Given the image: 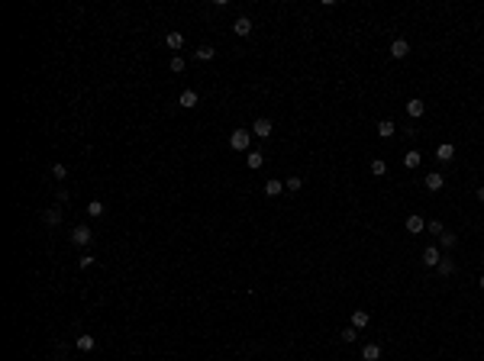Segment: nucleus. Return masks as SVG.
Here are the masks:
<instances>
[{"label":"nucleus","mask_w":484,"mask_h":361,"mask_svg":"<svg viewBox=\"0 0 484 361\" xmlns=\"http://www.w3.org/2000/svg\"><path fill=\"white\" fill-rule=\"evenodd\" d=\"M229 145L236 148V152H249V145H252V132L249 129H236L229 136Z\"/></svg>","instance_id":"obj_1"},{"label":"nucleus","mask_w":484,"mask_h":361,"mask_svg":"<svg viewBox=\"0 0 484 361\" xmlns=\"http://www.w3.org/2000/svg\"><path fill=\"white\" fill-rule=\"evenodd\" d=\"M442 184H446V177L439 174V171H430V174L423 177V187H426V191H430V193H436V191H442Z\"/></svg>","instance_id":"obj_2"},{"label":"nucleus","mask_w":484,"mask_h":361,"mask_svg":"<svg viewBox=\"0 0 484 361\" xmlns=\"http://www.w3.org/2000/svg\"><path fill=\"white\" fill-rule=\"evenodd\" d=\"M91 239H94V232L87 229V226H75V229H71V242H75V245H91Z\"/></svg>","instance_id":"obj_3"},{"label":"nucleus","mask_w":484,"mask_h":361,"mask_svg":"<svg viewBox=\"0 0 484 361\" xmlns=\"http://www.w3.org/2000/svg\"><path fill=\"white\" fill-rule=\"evenodd\" d=\"M197 103H200V94L191 91V87H187V91H181V97H178V107H184V110H194Z\"/></svg>","instance_id":"obj_4"},{"label":"nucleus","mask_w":484,"mask_h":361,"mask_svg":"<svg viewBox=\"0 0 484 361\" xmlns=\"http://www.w3.org/2000/svg\"><path fill=\"white\" fill-rule=\"evenodd\" d=\"M252 132H255L258 139H268L271 132H275V126H271V120H265V116H261V120H255V123H252Z\"/></svg>","instance_id":"obj_5"},{"label":"nucleus","mask_w":484,"mask_h":361,"mask_svg":"<svg viewBox=\"0 0 484 361\" xmlns=\"http://www.w3.org/2000/svg\"><path fill=\"white\" fill-rule=\"evenodd\" d=\"M407 55H410V42H407V39H394L391 58H397V62H400V58H407Z\"/></svg>","instance_id":"obj_6"},{"label":"nucleus","mask_w":484,"mask_h":361,"mask_svg":"<svg viewBox=\"0 0 484 361\" xmlns=\"http://www.w3.org/2000/svg\"><path fill=\"white\" fill-rule=\"evenodd\" d=\"M439 262H442V255H439V248H436V245L423 248V265H426V268H436Z\"/></svg>","instance_id":"obj_7"},{"label":"nucleus","mask_w":484,"mask_h":361,"mask_svg":"<svg viewBox=\"0 0 484 361\" xmlns=\"http://www.w3.org/2000/svg\"><path fill=\"white\" fill-rule=\"evenodd\" d=\"M407 113L413 116V120H420L423 113H426V103H423L420 97H413V100H407Z\"/></svg>","instance_id":"obj_8"},{"label":"nucleus","mask_w":484,"mask_h":361,"mask_svg":"<svg viewBox=\"0 0 484 361\" xmlns=\"http://www.w3.org/2000/svg\"><path fill=\"white\" fill-rule=\"evenodd\" d=\"M232 29H236V36H252V20H249V16H239L236 23H232Z\"/></svg>","instance_id":"obj_9"},{"label":"nucleus","mask_w":484,"mask_h":361,"mask_svg":"<svg viewBox=\"0 0 484 361\" xmlns=\"http://www.w3.org/2000/svg\"><path fill=\"white\" fill-rule=\"evenodd\" d=\"M165 46H168L171 52H181V48H184V36H181V32H168V36H165Z\"/></svg>","instance_id":"obj_10"},{"label":"nucleus","mask_w":484,"mask_h":361,"mask_svg":"<svg viewBox=\"0 0 484 361\" xmlns=\"http://www.w3.org/2000/svg\"><path fill=\"white\" fill-rule=\"evenodd\" d=\"M368 323H371L368 310H352V326H355V329H365Z\"/></svg>","instance_id":"obj_11"},{"label":"nucleus","mask_w":484,"mask_h":361,"mask_svg":"<svg viewBox=\"0 0 484 361\" xmlns=\"http://www.w3.org/2000/svg\"><path fill=\"white\" fill-rule=\"evenodd\" d=\"M436 158H439V162H452V158H455V145H452V142H442V145L436 148Z\"/></svg>","instance_id":"obj_12"},{"label":"nucleus","mask_w":484,"mask_h":361,"mask_svg":"<svg viewBox=\"0 0 484 361\" xmlns=\"http://www.w3.org/2000/svg\"><path fill=\"white\" fill-rule=\"evenodd\" d=\"M194 58H197V62H213V58H216V48L213 46H200L197 52H194Z\"/></svg>","instance_id":"obj_13"},{"label":"nucleus","mask_w":484,"mask_h":361,"mask_svg":"<svg viewBox=\"0 0 484 361\" xmlns=\"http://www.w3.org/2000/svg\"><path fill=\"white\" fill-rule=\"evenodd\" d=\"M394 132H397V126H394V120H381V123H378V136H381V139H391Z\"/></svg>","instance_id":"obj_14"},{"label":"nucleus","mask_w":484,"mask_h":361,"mask_svg":"<svg viewBox=\"0 0 484 361\" xmlns=\"http://www.w3.org/2000/svg\"><path fill=\"white\" fill-rule=\"evenodd\" d=\"M246 165H249V171H258L261 165H265V155H261V152H249L246 155Z\"/></svg>","instance_id":"obj_15"},{"label":"nucleus","mask_w":484,"mask_h":361,"mask_svg":"<svg viewBox=\"0 0 484 361\" xmlns=\"http://www.w3.org/2000/svg\"><path fill=\"white\" fill-rule=\"evenodd\" d=\"M361 358L365 361H381V345H365L361 348Z\"/></svg>","instance_id":"obj_16"},{"label":"nucleus","mask_w":484,"mask_h":361,"mask_svg":"<svg viewBox=\"0 0 484 361\" xmlns=\"http://www.w3.org/2000/svg\"><path fill=\"white\" fill-rule=\"evenodd\" d=\"M423 229H426L423 216H407V232H413V236H416V232H423Z\"/></svg>","instance_id":"obj_17"},{"label":"nucleus","mask_w":484,"mask_h":361,"mask_svg":"<svg viewBox=\"0 0 484 361\" xmlns=\"http://www.w3.org/2000/svg\"><path fill=\"white\" fill-rule=\"evenodd\" d=\"M77 348H81V352H94V348H97V338L94 336H77Z\"/></svg>","instance_id":"obj_18"},{"label":"nucleus","mask_w":484,"mask_h":361,"mask_svg":"<svg viewBox=\"0 0 484 361\" xmlns=\"http://www.w3.org/2000/svg\"><path fill=\"white\" fill-rule=\"evenodd\" d=\"M420 162H423V155L416 152V148H410V152L404 155V165H407V168H420Z\"/></svg>","instance_id":"obj_19"},{"label":"nucleus","mask_w":484,"mask_h":361,"mask_svg":"<svg viewBox=\"0 0 484 361\" xmlns=\"http://www.w3.org/2000/svg\"><path fill=\"white\" fill-rule=\"evenodd\" d=\"M42 219H46V226H58V223H62V210H46Z\"/></svg>","instance_id":"obj_20"},{"label":"nucleus","mask_w":484,"mask_h":361,"mask_svg":"<svg viewBox=\"0 0 484 361\" xmlns=\"http://www.w3.org/2000/svg\"><path fill=\"white\" fill-rule=\"evenodd\" d=\"M281 191H284V181H278V177H275V181H268V184H265V193H268V197H278V193H281Z\"/></svg>","instance_id":"obj_21"},{"label":"nucleus","mask_w":484,"mask_h":361,"mask_svg":"<svg viewBox=\"0 0 484 361\" xmlns=\"http://www.w3.org/2000/svg\"><path fill=\"white\" fill-rule=\"evenodd\" d=\"M371 174H375V177H384L387 174V162H384V158H375V162H371Z\"/></svg>","instance_id":"obj_22"},{"label":"nucleus","mask_w":484,"mask_h":361,"mask_svg":"<svg viewBox=\"0 0 484 361\" xmlns=\"http://www.w3.org/2000/svg\"><path fill=\"white\" fill-rule=\"evenodd\" d=\"M439 242H442V248H455V245H459V236H455V232H442Z\"/></svg>","instance_id":"obj_23"},{"label":"nucleus","mask_w":484,"mask_h":361,"mask_svg":"<svg viewBox=\"0 0 484 361\" xmlns=\"http://www.w3.org/2000/svg\"><path fill=\"white\" fill-rule=\"evenodd\" d=\"M436 268H439V274H442V277H449V274L455 271V262H452V258H442V262H439Z\"/></svg>","instance_id":"obj_24"},{"label":"nucleus","mask_w":484,"mask_h":361,"mask_svg":"<svg viewBox=\"0 0 484 361\" xmlns=\"http://www.w3.org/2000/svg\"><path fill=\"white\" fill-rule=\"evenodd\" d=\"M87 216H94V219L103 216V203H100V200H91V203H87Z\"/></svg>","instance_id":"obj_25"},{"label":"nucleus","mask_w":484,"mask_h":361,"mask_svg":"<svg viewBox=\"0 0 484 361\" xmlns=\"http://www.w3.org/2000/svg\"><path fill=\"white\" fill-rule=\"evenodd\" d=\"M168 68L175 71V74H181V71H184V58H181V55H171V62H168Z\"/></svg>","instance_id":"obj_26"},{"label":"nucleus","mask_w":484,"mask_h":361,"mask_svg":"<svg viewBox=\"0 0 484 361\" xmlns=\"http://www.w3.org/2000/svg\"><path fill=\"white\" fill-rule=\"evenodd\" d=\"M284 187H287V191H300V187H304V177H297V174H294V177H287V181H284Z\"/></svg>","instance_id":"obj_27"},{"label":"nucleus","mask_w":484,"mask_h":361,"mask_svg":"<svg viewBox=\"0 0 484 361\" xmlns=\"http://www.w3.org/2000/svg\"><path fill=\"white\" fill-rule=\"evenodd\" d=\"M355 336H358V329H355V326H349V329L339 332V338H342V342H355Z\"/></svg>","instance_id":"obj_28"},{"label":"nucleus","mask_w":484,"mask_h":361,"mask_svg":"<svg viewBox=\"0 0 484 361\" xmlns=\"http://www.w3.org/2000/svg\"><path fill=\"white\" fill-rule=\"evenodd\" d=\"M426 229H430L433 236H442V232H446V226L439 223V219H433V223H426Z\"/></svg>","instance_id":"obj_29"},{"label":"nucleus","mask_w":484,"mask_h":361,"mask_svg":"<svg viewBox=\"0 0 484 361\" xmlns=\"http://www.w3.org/2000/svg\"><path fill=\"white\" fill-rule=\"evenodd\" d=\"M52 174L58 177V181H65V177H68V168H65V165H52Z\"/></svg>","instance_id":"obj_30"},{"label":"nucleus","mask_w":484,"mask_h":361,"mask_svg":"<svg viewBox=\"0 0 484 361\" xmlns=\"http://www.w3.org/2000/svg\"><path fill=\"white\" fill-rule=\"evenodd\" d=\"M77 265H81V268H91V265H94V255H81V258H77Z\"/></svg>","instance_id":"obj_31"},{"label":"nucleus","mask_w":484,"mask_h":361,"mask_svg":"<svg viewBox=\"0 0 484 361\" xmlns=\"http://www.w3.org/2000/svg\"><path fill=\"white\" fill-rule=\"evenodd\" d=\"M478 200H481V203H484V187H478Z\"/></svg>","instance_id":"obj_32"},{"label":"nucleus","mask_w":484,"mask_h":361,"mask_svg":"<svg viewBox=\"0 0 484 361\" xmlns=\"http://www.w3.org/2000/svg\"><path fill=\"white\" fill-rule=\"evenodd\" d=\"M478 284H481V290H484V274H481V281H478Z\"/></svg>","instance_id":"obj_33"},{"label":"nucleus","mask_w":484,"mask_h":361,"mask_svg":"<svg viewBox=\"0 0 484 361\" xmlns=\"http://www.w3.org/2000/svg\"><path fill=\"white\" fill-rule=\"evenodd\" d=\"M481 258H484V255H481Z\"/></svg>","instance_id":"obj_34"}]
</instances>
